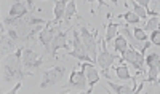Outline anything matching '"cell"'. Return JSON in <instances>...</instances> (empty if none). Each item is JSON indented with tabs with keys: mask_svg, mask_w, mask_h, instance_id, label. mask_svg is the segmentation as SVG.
<instances>
[{
	"mask_svg": "<svg viewBox=\"0 0 160 94\" xmlns=\"http://www.w3.org/2000/svg\"><path fill=\"white\" fill-rule=\"evenodd\" d=\"M43 61H45V56H40L34 48L26 46L22 49V67H24V70L29 72L31 75L34 73V70L40 69V65L43 64Z\"/></svg>",
	"mask_w": 160,
	"mask_h": 94,
	"instance_id": "cell-5",
	"label": "cell"
},
{
	"mask_svg": "<svg viewBox=\"0 0 160 94\" xmlns=\"http://www.w3.org/2000/svg\"><path fill=\"white\" fill-rule=\"evenodd\" d=\"M80 37H82V42L83 45L87 46V51H88V54L91 56V59L95 61L96 64V59H98V42H96V37H98V29L95 34H91L87 27V24L83 21L82 24V27H80Z\"/></svg>",
	"mask_w": 160,
	"mask_h": 94,
	"instance_id": "cell-7",
	"label": "cell"
},
{
	"mask_svg": "<svg viewBox=\"0 0 160 94\" xmlns=\"http://www.w3.org/2000/svg\"><path fill=\"white\" fill-rule=\"evenodd\" d=\"M158 59H160V53H149L148 58H146V65H154V64H158Z\"/></svg>",
	"mask_w": 160,
	"mask_h": 94,
	"instance_id": "cell-25",
	"label": "cell"
},
{
	"mask_svg": "<svg viewBox=\"0 0 160 94\" xmlns=\"http://www.w3.org/2000/svg\"><path fill=\"white\" fill-rule=\"evenodd\" d=\"M158 29H160V22H158Z\"/></svg>",
	"mask_w": 160,
	"mask_h": 94,
	"instance_id": "cell-32",
	"label": "cell"
},
{
	"mask_svg": "<svg viewBox=\"0 0 160 94\" xmlns=\"http://www.w3.org/2000/svg\"><path fill=\"white\" fill-rule=\"evenodd\" d=\"M22 49L24 48H18L16 51L10 53L8 56L3 58V62H2L3 82L10 83L13 80L22 82V80H26L28 77H31V73L26 72L24 67H22Z\"/></svg>",
	"mask_w": 160,
	"mask_h": 94,
	"instance_id": "cell-1",
	"label": "cell"
},
{
	"mask_svg": "<svg viewBox=\"0 0 160 94\" xmlns=\"http://www.w3.org/2000/svg\"><path fill=\"white\" fill-rule=\"evenodd\" d=\"M136 3H139L141 7H144L146 10H149V3H151V0H135Z\"/></svg>",
	"mask_w": 160,
	"mask_h": 94,
	"instance_id": "cell-28",
	"label": "cell"
},
{
	"mask_svg": "<svg viewBox=\"0 0 160 94\" xmlns=\"http://www.w3.org/2000/svg\"><path fill=\"white\" fill-rule=\"evenodd\" d=\"M77 65L72 67V72H71V78H69V82L66 83L62 88L64 89H78V91H85L87 86H88V82H87V73H85V67L82 65V62H80V70H77Z\"/></svg>",
	"mask_w": 160,
	"mask_h": 94,
	"instance_id": "cell-6",
	"label": "cell"
},
{
	"mask_svg": "<svg viewBox=\"0 0 160 94\" xmlns=\"http://www.w3.org/2000/svg\"><path fill=\"white\" fill-rule=\"evenodd\" d=\"M68 3H69V0H55V11H53V15H55L53 22L55 24H59L62 21L66 8H68Z\"/></svg>",
	"mask_w": 160,
	"mask_h": 94,
	"instance_id": "cell-15",
	"label": "cell"
},
{
	"mask_svg": "<svg viewBox=\"0 0 160 94\" xmlns=\"http://www.w3.org/2000/svg\"><path fill=\"white\" fill-rule=\"evenodd\" d=\"M16 40H13L7 32H2V35H0V48H2V58L8 56L10 53L16 51Z\"/></svg>",
	"mask_w": 160,
	"mask_h": 94,
	"instance_id": "cell-11",
	"label": "cell"
},
{
	"mask_svg": "<svg viewBox=\"0 0 160 94\" xmlns=\"http://www.w3.org/2000/svg\"><path fill=\"white\" fill-rule=\"evenodd\" d=\"M128 2H131V7H133V11L136 13V15L141 18V19H144V21H148V10H146L144 7H141L139 3H136L135 0H128Z\"/></svg>",
	"mask_w": 160,
	"mask_h": 94,
	"instance_id": "cell-21",
	"label": "cell"
},
{
	"mask_svg": "<svg viewBox=\"0 0 160 94\" xmlns=\"http://www.w3.org/2000/svg\"><path fill=\"white\" fill-rule=\"evenodd\" d=\"M72 18H78V15H77V5H75V0H69L68 8H66L64 18H62V21H61V22H62V26H64V29L72 27V26H71Z\"/></svg>",
	"mask_w": 160,
	"mask_h": 94,
	"instance_id": "cell-14",
	"label": "cell"
},
{
	"mask_svg": "<svg viewBox=\"0 0 160 94\" xmlns=\"http://www.w3.org/2000/svg\"><path fill=\"white\" fill-rule=\"evenodd\" d=\"M120 62H127L135 67L139 73H146V54L133 46H128L125 51L120 53Z\"/></svg>",
	"mask_w": 160,
	"mask_h": 94,
	"instance_id": "cell-2",
	"label": "cell"
},
{
	"mask_svg": "<svg viewBox=\"0 0 160 94\" xmlns=\"http://www.w3.org/2000/svg\"><path fill=\"white\" fill-rule=\"evenodd\" d=\"M87 2H88V3H95V2H98L99 7H106V5H108V3L104 2V0H87Z\"/></svg>",
	"mask_w": 160,
	"mask_h": 94,
	"instance_id": "cell-30",
	"label": "cell"
},
{
	"mask_svg": "<svg viewBox=\"0 0 160 94\" xmlns=\"http://www.w3.org/2000/svg\"><path fill=\"white\" fill-rule=\"evenodd\" d=\"M21 86H22V82H18V83L15 85V88H11L8 92H10V94H15V92H18V91L21 89Z\"/></svg>",
	"mask_w": 160,
	"mask_h": 94,
	"instance_id": "cell-29",
	"label": "cell"
},
{
	"mask_svg": "<svg viewBox=\"0 0 160 94\" xmlns=\"http://www.w3.org/2000/svg\"><path fill=\"white\" fill-rule=\"evenodd\" d=\"M118 29H120L118 22H111L109 21V24L106 26V37H104L106 42H112V40L118 35Z\"/></svg>",
	"mask_w": 160,
	"mask_h": 94,
	"instance_id": "cell-16",
	"label": "cell"
},
{
	"mask_svg": "<svg viewBox=\"0 0 160 94\" xmlns=\"http://www.w3.org/2000/svg\"><path fill=\"white\" fill-rule=\"evenodd\" d=\"M158 22H160V19H158V16H152L149 21H146V31H155V29H158Z\"/></svg>",
	"mask_w": 160,
	"mask_h": 94,
	"instance_id": "cell-23",
	"label": "cell"
},
{
	"mask_svg": "<svg viewBox=\"0 0 160 94\" xmlns=\"http://www.w3.org/2000/svg\"><path fill=\"white\" fill-rule=\"evenodd\" d=\"M62 27H64L62 22L55 24L53 21H48V22L45 24L43 31L38 34V42H40V45L43 46L45 54H48V56H50V46H51V42H53V38H55V35H56Z\"/></svg>",
	"mask_w": 160,
	"mask_h": 94,
	"instance_id": "cell-4",
	"label": "cell"
},
{
	"mask_svg": "<svg viewBox=\"0 0 160 94\" xmlns=\"http://www.w3.org/2000/svg\"><path fill=\"white\" fill-rule=\"evenodd\" d=\"M29 13V8L26 5V2L22 0H15L8 11V16H13V18H24L26 15Z\"/></svg>",
	"mask_w": 160,
	"mask_h": 94,
	"instance_id": "cell-13",
	"label": "cell"
},
{
	"mask_svg": "<svg viewBox=\"0 0 160 94\" xmlns=\"http://www.w3.org/2000/svg\"><path fill=\"white\" fill-rule=\"evenodd\" d=\"M118 56L114 54V53H111L108 49V42H106L104 38L99 40V51H98V59H96V64L99 65L101 70H109L112 64L115 62Z\"/></svg>",
	"mask_w": 160,
	"mask_h": 94,
	"instance_id": "cell-9",
	"label": "cell"
},
{
	"mask_svg": "<svg viewBox=\"0 0 160 94\" xmlns=\"http://www.w3.org/2000/svg\"><path fill=\"white\" fill-rule=\"evenodd\" d=\"M111 2H112L114 5H117V3H118V0H111Z\"/></svg>",
	"mask_w": 160,
	"mask_h": 94,
	"instance_id": "cell-31",
	"label": "cell"
},
{
	"mask_svg": "<svg viewBox=\"0 0 160 94\" xmlns=\"http://www.w3.org/2000/svg\"><path fill=\"white\" fill-rule=\"evenodd\" d=\"M123 16V19L127 21V24H138L139 21H141V18L136 15L135 11H127L125 15H120L118 18H122Z\"/></svg>",
	"mask_w": 160,
	"mask_h": 94,
	"instance_id": "cell-22",
	"label": "cell"
},
{
	"mask_svg": "<svg viewBox=\"0 0 160 94\" xmlns=\"http://www.w3.org/2000/svg\"><path fill=\"white\" fill-rule=\"evenodd\" d=\"M71 31H72V27H69V29H61V31L55 35V38H53V42H51V46H50V58H51V59H56V53H58V49H61V48L71 51V46H69V43H68V35H69Z\"/></svg>",
	"mask_w": 160,
	"mask_h": 94,
	"instance_id": "cell-10",
	"label": "cell"
},
{
	"mask_svg": "<svg viewBox=\"0 0 160 94\" xmlns=\"http://www.w3.org/2000/svg\"><path fill=\"white\" fill-rule=\"evenodd\" d=\"M106 85H108L112 92H117V94H125V92H135L133 86H127V85H117V83H112L111 80H106Z\"/></svg>",
	"mask_w": 160,
	"mask_h": 94,
	"instance_id": "cell-17",
	"label": "cell"
},
{
	"mask_svg": "<svg viewBox=\"0 0 160 94\" xmlns=\"http://www.w3.org/2000/svg\"><path fill=\"white\" fill-rule=\"evenodd\" d=\"M114 69H115L117 78H120V80H131L133 78L128 72V65H125L123 62H120V65H115Z\"/></svg>",
	"mask_w": 160,
	"mask_h": 94,
	"instance_id": "cell-20",
	"label": "cell"
},
{
	"mask_svg": "<svg viewBox=\"0 0 160 94\" xmlns=\"http://www.w3.org/2000/svg\"><path fill=\"white\" fill-rule=\"evenodd\" d=\"M114 48H115L117 53H122V51H125L128 48V40H127V37L123 34H118L114 38Z\"/></svg>",
	"mask_w": 160,
	"mask_h": 94,
	"instance_id": "cell-18",
	"label": "cell"
},
{
	"mask_svg": "<svg viewBox=\"0 0 160 94\" xmlns=\"http://www.w3.org/2000/svg\"><path fill=\"white\" fill-rule=\"evenodd\" d=\"M133 35H135V38L139 40V42H146V40H148V34H146V31L142 27H135Z\"/></svg>",
	"mask_w": 160,
	"mask_h": 94,
	"instance_id": "cell-24",
	"label": "cell"
},
{
	"mask_svg": "<svg viewBox=\"0 0 160 94\" xmlns=\"http://www.w3.org/2000/svg\"><path fill=\"white\" fill-rule=\"evenodd\" d=\"M82 65L85 67V73H87V82H88V88L93 89L98 82H99V72L96 70V67L93 62H82Z\"/></svg>",
	"mask_w": 160,
	"mask_h": 94,
	"instance_id": "cell-12",
	"label": "cell"
},
{
	"mask_svg": "<svg viewBox=\"0 0 160 94\" xmlns=\"http://www.w3.org/2000/svg\"><path fill=\"white\" fill-rule=\"evenodd\" d=\"M66 72H68V67L66 65H55V67H51V69L45 70L43 72V80H42V83H40V88L45 89L48 86L58 85L66 77Z\"/></svg>",
	"mask_w": 160,
	"mask_h": 94,
	"instance_id": "cell-8",
	"label": "cell"
},
{
	"mask_svg": "<svg viewBox=\"0 0 160 94\" xmlns=\"http://www.w3.org/2000/svg\"><path fill=\"white\" fill-rule=\"evenodd\" d=\"M26 2V5H28V8H29V13H35L37 10H35V5H34V0H24Z\"/></svg>",
	"mask_w": 160,
	"mask_h": 94,
	"instance_id": "cell-27",
	"label": "cell"
},
{
	"mask_svg": "<svg viewBox=\"0 0 160 94\" xmlns=\"http://www.w3.org/2000/svg\"><path fill=\"white\" fill-rule=\"evenodd\" d=\"M148 75L144 77L146 83H155L157 85V78H158V64H154V65H149L148 67Z\"/></svg>",
	"mask_w": 160,
	"mask_h": 94,
	"instance_id": "cell-19",
	"label": "cell"
},
{
	"mask_svg": "<svg viewBox=\"0 0 160 94\" xmlns=\"http://www.w3.org/2000/svg\"><path fill=\"white\" fill-rule=\"evenodd\" d=\"M151 42H152L154 46H160V29L152 31V34H151Z\"/></svg>",
	"mask_w": 160,
	"mask_h": 94,
	"instance_id": "cell-26",
	"label": "cell"
},
{
	"mask_svg": "<svg viewBox=\"0 0 160 94\" xmlns=\"http://www.w3.org/2000/svg\"><path fill=\"white\" fill-rule=\"evenodd\" d=\"M69 56L78 59L80 62H93L95 64V61H93L91 56L88 54L87 46L82 42V37H80V34L74 27H72V49L69 51Z\"/></svg>",
	"mask_w": 160,
	"mask_h": 94,
	"instance_id": "cell-3",
	"label": "cell"
}]
</instances>
